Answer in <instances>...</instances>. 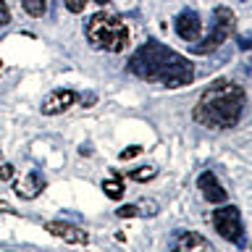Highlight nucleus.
I'll list each match as a JSON object with an SVG mask.
<instances>
[{
	"label": "nucleus",
	"instance_id": "nucleus-20",
	"mask_svg": "<svg viewBox=\"0 0 252 252\" xmlns=\"http://www.w3.org/2000/svg\"><path fill=\"white\" fill-rule=\"evenodd\" d=\"M239 47H242V50H250V37H247V34L239 37Z\"/></svg>",
	"mask_w": 252,
	"mask_h": 252
},
{
	"label": "nucleus",
	"instance_id": "nucleus-9",
	"mask_svg": "<svg viewBox=\"0 0 252 252\" xmlns=\"http://www.w3.org/2000/svg\"><path fill=\"white\" fill-rule=\"evenodd\" d=\"M74 102H76V92H71V90H55V92H50L42 100V113L45 116H58V113H63V110H68Z\"/></svg>",
	"mask_w": 252,
	"mask_h": 252
},
{
	"label": "nucleus",
	"instance_id": "nucleus-14",
	"mask_svg": "<svg viewBox=\"0 0 252 252\" xmlns=\"http://www.w3.org/2000/svg\"><path fill=\"white\" fill-rule=\"evenodd\" d=\"M155 176H158L155 165H142V168L129 173V179H134V181H150V179H155Z\"/></svg>",
	"mask_w": 252,
	"mask_h": 252
},
{
	"label": "nucleus",
	"instance_id": "nucleus-3",
	"mask_svg": "<svg viewBox=\"0 0 252 252\" xmlns=\"http://www.w3.org/2000/svg\"><path fill=\"white\" fill-rule=\"evenodd\" d=\"M87 39L92 47L108 53H124L129 45V29L113 13H94L87 24Z\"/></svg>",
	"mask_w": 252,
	"mask_h": 252
},
{
	"label": "nucleus",
	"instance_id": "nucleus-8",
	"mask_svg": "<svg viewBox=\"0 0 252 252\" xmlns=\"http://www.w3.org/2000/svg\"><path fill=\"white\" fill-rule=\"evenodd\" d=\"M45 228L53 236H58V239L68 242V244H87V242H90V234H87V231H82L79 226L63 223V220H47Z\"/></svg>",
	"mask_w": 252,
	"mask_h": 252
},
{
	"label": "nucleus",
	"instance_id": "nucleus-10",
	"mask_svg": "<svg viewBox=\"0 0 252 252\" xmlns=\"http://www.w3.org/2000/svg\"><path fill=\"white\" fill-rule=\"evenodd\" d=\"M197 187L202 189V197L208 202L213 205H218V202H226L228 200V194H226V189L218 184V179H216V173L213 171H205L200 179H197Z\"/></svg>",
	"mask_w": 252,
	"mask_h": 252
},
{
	"label": "nucleus",
	"instance_id": "nucleus-18",
	"mask_svg": "<svg viewBox=\"0 0 252 252\" xmlns=\"http://www.w3.org/2000/svg\"><path fill=\"white\" fill-rule=\"evenodd\" d=\"M5 24H11V11H8L5 0H0V27H5Z\"/></svg>",
	"mask_w": 252,
	"mask_h": 252
},
{
	"label": "nucleus",
	"instance_id": "nucleus-16",
	"mask_svg": "<svg viewBox=\"0 0 252 252\" xmlns=\"http://www.w3.org/2000/svg\"><path fill=\"white\" fill-rule=\"evenodd\" d=\"M87 3H90V0H63V5H66L71 13H82Z\"/></svg>",
	"mask_w": 252,
	"mask_h": 252
},
{
	"label": "nucleus",
	"instance_id": "nucleus-4",
	"mask_svg": "<svg viewBox=\"0 0 252 252\" xmlns=\"http://www.w3.org/2000/svg\"><path fill=\"white\" fill-rule=\"evenodd\" d=\"M234 29H236L234 11H231V8H226V5H218L216 11H213V29L208 32V37H205L200 45H192V53H197V55L216 53L226 39H231Z\"/></svg>",
	"mask_w": 252,
	"mask_h": 252
},
{
	"label": "nucleus",
	"instance_id": "nucleus-23",
	"mask_svg": "<svg viewBox=\"0 0 252 252\" xmlns=\"http://www.w3.org/2000/svg\"><path fill=\"white\" fill-rule=\"evenodd\" d=\"M0 71H3V61H0Z\"/></svg>",
	"mask_w": 252,
	"mask_h": 252
},
{
	"label": "nucleus",
	"instance_id": "nucleus-11",
	"mask_svg": "<svg viewBox=\"0 0 252 252\" xmlns=\"http://www.w3.org/2000/svg\"><path fill=\"white\" fill-rule=\"evenodd\" d=\"M45 187H47V181H45L42 173H39V171H29L27 176L16 184V194H19L21 200H34Z\"/></svg>",
	"mask_w": 252,
	"mask_h": 252
},
{
	"label": "nucleus",
	"instance_id": "nucleus-12",
	"mask_svg": "<svg viewBox=\"0 0 252 252\" xmlns=\"http://www.w3.org/2000/svg\"><path fill=\"white\" fill-rule=\"evenodd\" d=\"M102 192H105L110 200H121V197H124L121 179H108V181H102Z\"/></svg>",
	"mask_w": 252,
	"mask_h": 252
},
{
	"label": "nucleus",
	"instance_id": "nucleus-17",
	"mask_svg": "<svg viewBox=\"0 0 252 252\" xmlns=\"http://www.w3.org/2000/svg\"><path fill=\"white\" fill-rule=\"evenodd\" d=\"M139 153H142V147L134 145V147H126V150H121V153H118V158H121V160H131V158H137Z\"/></svg>",
	"mask_w": 252,
	"mask_h": 252
},
{
	"label": "nucleus",
	"instance_id": "nucleus-7",
	"mask_svg": "<svg viewBox=\"0 0 252 252\" xmlns=\"http://www.w3.org/2000/svg\"><path fill=\"white\" fill-rule=\"evenodd\" d=\"M173 252H213V247L197 231H176V236H173Z\"/></svg>",
	"mask_w": 252,
	"mask_h": 252
},
{
	"label": "nucleus",
	"instance_id": "nucleus-13",
	"mask_svg": "<svg viewBox=\"0 0 252 252\" xmlns=\"http://www.w3.org/2000/svg\"><path fill=\"white\" fill-rule=\"evenodd\" d=\"M21 5H24V11L29 16H34V19L45 16V11H47V0H21Z\"/></svg>",
	"mask_w": 252,
	"mask_h": 252
},
{
	"label": "nucleus",
	"instance_id": "nucleus-5",
	"mask_svg": "<svg viewBox=\"0 0 252 252\" xmlns=\"http://www.w3.org/2000/svg\"><path fill=\"white\" fill-rule=\"evenodd\" d=\"M213 226L223 236L226 242L242 244L244 242V226H242V213L234 205H223V208L213 210Z\"/></svg>",
	"mask_w": 252,
	"mask_h": 252
},
{
	"label": "nucleus",
	"instance_id": "nucleus-2",
	"mask_svg": "<svg viewBox=\"0 0 252 252\" xmlns=\"http://www.w3.org/2000/svg\"><path fill=\"white\" fill-rule=\"evenodd\" d=\"M247 94L239 84L218 79L200 94L194 105V121L210 129H231L242 121Z\"/></svg>",
	"mask_w": 252,
	"mask_h": 252
},
{
	"label": "nucleus",
	"instance_id": "nucleus-15",
	"mask_svg": "<svg viewBox=\"0 0 252 252\" xmlns=\"http://www.w3.org/2000/svg\"><path fill=\"white\" fill-rule=\"evenodd\" d=\"M116 216L118 218H134V216H139V205H121V208L116 210Z\"/></svg>",
	"mask_w": 252,
	"mask_h": 252
},
{
	"label": "nucleus",
	"instance_id": "nucleus-6",
	"mask_svg": "<svg viewBox=\"0 0 252 252\" xmlns=\"http://www.w3.org/2000/svg\"><path fill=\"white\" fill-rule=\"evenodd\" d=\"M173 29H176V34L181 39H187V42H194L197 37H200V32H202V21H200V16H197V11H181L176 16V21H173Z\"/></svg>",
	"mask_w": 252,
	"mask_h": 252
},
{
	"label": "nucleus",
	"instance_id": "nucleus-21",
	"mask_svg": "<svg viewBox=\"0 0 252 252\" xmlns=\"http://www.w3.org/2000/svg\"><path fill=\"white\" fill-rule=\"evenodd\" d=\"M0 213H16V210H13L8 202H3V200H0Z\"/></svg>",
	"mask_w": 252,
	"mask_h": 252
},
{
	"label": "nucleus",
	"instance_id": "nucleus-22",
	"mask_svg": "<svg viewBox=\"0 0 252 252\" xmlns=\"http://www.w3.org/2000/svg\"><path fill=\"white\" fill-rule=\"evenodd\" d=\"M94 3H97V5H105V3H108V0H94Z\"/></svg>",
	"mask_w": 252,
	"mask_h": 252
},
{
	"label": "nucleus",
	"instance_id": "nucleus-19",
	"mask_svg": "<svg viewBox=\"0 0 252 252\" xmlns=\"http://www.w3.org/2000/svg\"><path fill=\"white\" fill-rule=\"evenodd\" d=\"M13 165L11 163H3V165H0V181H8V179H13Z\"/></svg>",
	"mask_w": 252,
	"mask_h": 252
},
{
	"label": "nucleus",
	"instance_id": "nucleus-1",
	"mask_svg": "<svg viewBox=\"0 0 252 252\" xmlns=\"http://www.w3.org/2000/svg\"><path fill=\"white\" fill-rule=\"evenodd\" d=\"M131 74L145 82H158L163 87H184L194 79V68L184 55L165 47L158 39H147L129 61Z\"/></svg>",
	"mask_w": 252,
	"mask_h": 252
}]
</instances>
